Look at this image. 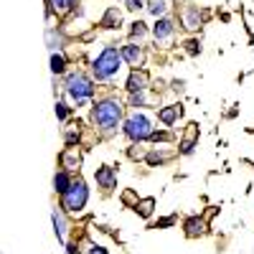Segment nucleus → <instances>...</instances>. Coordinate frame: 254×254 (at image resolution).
Returning <instances> with one entry per match:
<instances>
[{
	"instance_id": "obj_1",
	"label": "nucleus",
	"mask_w": 254,
	"mask_h": 254,
	"mask_svg": "<svg viewBox=\"0 0 254 254\" xmlns=\"http://www.w3.org/2000/svg\"><path fill=\"white\" fill-rule=\"evenodd\" d=\"M122 120V104L117 99H102L94 104L92 110V122L97 125V130L102 132H115L117 125Z\"/></svg>"
},
{
	"instance_id": "obj_2",
	"label": "nucleus",
	"mask_w": 254,
	"mask_h": 254,
	"mask_svg": "<svg viewBox=\"0 0 254 254\" xmlns=\"http://www.w3.org/2000/svg\"><path fill=\"white\" fill-rule=\"evenodd\" d=\"M122 61H125V59H122V51H117L115 46H104L102 54L94 59L92 71H94V76H97L99 81H107V79H112V76L120 71Z\"/></svg>"
},
{
	"instance_id": "obj_3",
	"label": "nucleus",
	"mask_w": 254,
	"mask_h": 254,
	"mask_svg": "<svg viewBox=\"0 0 254 254\" xmlns=\"http://www.w3.org/2000/svg\"><path fill=\"white\" fill-rule=\"evenodd\" d=\"M122 132L130 137L132 142L150 140L153 137V122H150V117H147V115L135 112V115H130V117L122 122Z\"/></svg>"
},
{
	"instance_id": "obj_4",
	"label": "nucleus",
	"mask_w": 254,
	"mask_h": 254,
	"mask_svg": "<svg viewBox=\"0 0 254 254\" xmlns=\"http://www.w3.org/2000/svg\"><path fill=\"white\" fill-rule=\"evenodd\" d=\"M64 89H66V94L71 99H76V104H84V99H89L94 94V84L87 74L81 71H74L66 76V84H64Z\"/></svg>"
},
{
	"instance_id": "obj_5",
	"label": "nucleus",
	"mask_w": 254,
	"mask_h": 254,
	"mask_svg": "<svg viewBox=\"0 0 254 254\" xmlns=\"http://www.w3.org/2000/svg\"><path fill=\"white\" fill-rule=\"evenodd\" d=\"M87 201H89V188H87V183H84L81 178H76L71 183V188L61 196V206L66 211H71V214H79V211L87 206Z\"/></svg>"
},
{
	"instance_id": "obj_6",
	"label": "nucleus",
	"mask_w": 254,
	"mask_h": 254,
	"mask_svg": "<svg viewBox=\"0 0 254 254\" xmlns=\"http://www.w3.org/2000/svg\"><path fill=\"white\" fill-rule=\"evenodd\" d=\"M147 84H150V76H147L145 69H132L130 76H127V92L135 94V92H145Z\"/></svg>"
},
{
	"instance_id": "obj_7",
	"label": "nucleus",
	"mask_w": 254,
	"mask_h": 254,
	"mask_svg": "<svg viewBox=\"0 0 254 254\" xmlns=\"http://www.w3.org/2000/svg\"><path fill=\"white\" fill-rule=\"evenodd\" d=\"M181 23H183V28H188V31H196V28H201V23H203V15L198 13V8L186 5V8L181 10Z\"/></svg>"
},
{
	"instance_id": "obj_8",
	"label": "nucleus",
	"mask_w": 254,
	"mask_h": 254,
	"mask_svg": "<svg viewBox=\"0 0 254 254\" xmlns=\"http://www.w3.org/2000/svg\"><path fill=\"white\" fill-rule=\"evenodd\" d=\"M122 59L130 64V66L140 69L142 61H145V51H142L140 46H135V44H127V46H122Z\"/></svg>"
},
{
	"instance_id": "obj_9",
	"label": "nucleus",
	"mask_w": 254,
	"mask_h": 254,
	"mask_svg": "<svg viewBox=\"0 0 254 254\" xmlns=\"http://www.w3.org/2000/svg\"><path fill=\"white\" fill-rule=\"evenodd\" d=\"M94 178H97V183H99L104 190H110V188H115V186H117V176H115V171H112L110 165H102V168H97Z\"/></svg>"
},
{
	"instance_id": "obj_10",
	"label": "nucleus",
	"mask_w": 254,
	"mask_h": 254,
	"mask_svg": "<svg viewBox=\"0 0 254 254\" xmlns=\"http://www.w3.org/2000/svg\"><path fill=\"white\" fill-rule=\"evenodd\" d=\"M173 31H176V23L171 18H158V23L153 28V36H155V41H168L173 36Z\"/></svg>"
},
{
	"instance_id": "obj_11",
	"label": "nucleus",
	"mask_w": 254,
	"mask_h": 254,
	"mask_svg": "<svg viewBox=\"0 0 254 254\" xmlns=\"http://www.w3.org/2000/svg\"><path fill=\"white\" fill-rule=\"evenodd\" d=\"M79 163H81L79 150H76V147H66V150H64V155H61V165H64V171H76Z\"/></svg>"
},
{
	"instance_id": "obj_12",
	"label": "nucleus",
	"mask_w": 254,
	"mask_h": 254,
	"mask_svg": "<svg viewBox=\"0 0 254 254\" xmlns=\"http://www.w3.org/2000/svg\"><path fill=\"white\" fill-rule=\"evenodd\" d=\"M71 183H74V181L69 178V171H59V173L54 176V188H56V193H61V196L71 188Z\"/></svg>"
},
{
	"instance_id": "obj_13",
	"label": "nucleus",
	"mask_w": 254,
	"mask_h": 254,
	"mask_svg": "<svg viewBox=\"0 0 254 254\" xmlns=\"http://www.w3.org/2000/svg\"><path fill=\"white\" fill-rule=\"evenodd\" d=\"M183 226H186V234L188 237H198V234H203V231H206V221L203 219H196V216L188 219Z\"/></svg>"
},
{
	"instance_id": "obj_14",
	"label": "nucleus",
	"mask_w": 254,
	"mask_h": 254,
	"mask_svg": "<svg viewBox=\"0 0 254 254\" xmlns=\"http://www.w3.org/2000/svg\"><path fill=\"white\" fill-rule=\"evenodd\" d=\"M178 115H181V107H178V104H173V107H163V110L158 112V120H160L163 125H173V122L178 120Z\"/></svg>"
},
{
	"instance_id": "obj_15",
	"label": "nucleus",
	"mask_w": 254,
	"mask_h": 254,
	"mask_svg": "<svg viewBox=\"0 0 254 254\" xmlns=\"http://www.w3.org/2000/svg\"><path fill=\"white\" fill-rule=\"evenodd\" d=\"M74 3H76V0H46V5H49V13H51V10H56L59 15L69 13V10L74 8Z\"/></svg>"
},
{
	"instance_id": "obj_16",
	"label": "nucleus",
	"mask_w": 254,
	"mask_h": 254,
	"mask_svg": "<svg viewBox=\"0 0 254 254\" xmlns=\"http://www.w3.org/2000/svg\"><path fill=\"white\" fill-rule=\"evenodd\" d=\"M168 0H147V10H150L155 18H165V13H168Z\"/></svg>"
},
{
	"instance_id": "obj_17",
	"label": "nucleus",
	"mask_w": 254,
	"mask_h": 254,
	"mask_svg": "<svg viewBox=\"0 0 254 254\" xmlns=\"http://www.w3.org/2000/svg\"><path fill=\"white\" fill-rule=\"evenodd\" d=\"M120 13H117V8H110L107 13H104V18H102V26L104 28H117L120 26Z\"/></svg>"
},
{
	"instance_id": "obj_18",
	"label": "nucleus",
	"mask_w": 254,
	"mask_h": 254,
	"mask_svg": "<svg viewBox=\"0 0 254 254\" xmlns=\"http://www.w3.org/2000/svg\"><path fill=\"white\" fill-rule=\"evenodd\" d=\"M153 208H155V198H142V201H137V206H135V211L142 216V219H147L153 214Z\"/></svg>"
},
{
	"instance_id": "obj_19",
	"label": "nucleus",
	"mask_w": 254,
	"mask_h": 254,
	"mask_svg": "<svg viewBox=\"0 0 254 254\" xmlns=\"http://www.w3.org/2000/svg\"><path fill=\"white\" fill-rule=\"evenodd\" d=\"M54 226H56V237L64 242V239H66V221H64L61 211H54Z\"/></svg>"
},
{
	"instance_id": "obj_20",
	"label": "nucleus",
	"mask_w": 254,
	"mask_h": 254,
	"mask_svg": "<svg viewBox=\"0 0 254 254\" xmlns=\"http://www.w3.org/2000/svg\"><path fill=\"white\" fill-rule=\"evenodd\" d=\"M51 71L54 74H64V71H66V61H64L61 54H54L51 56Z\"/></svg>"
},
{
	"instance_id": "obj_21",
	"label": "nucleus",
	"mask_w": 254,
	"mask_h": 254,
	"mask_svg": "<svg viewBox=\"0 0 254 254\" xmlns=\"http://www.w3.org/2000/svg\"><path fill=\"white\" fill-rule=\"evenodd\" d=\"M147 36V26L142 23V20H135V23H132V28H130V38H145Z\"/></svg>"
},
{
	"instance_id": "obj_22",
	"label": "nucleus",
	"mask_w": 254,
	"mask_h": 254,
	"mask_svg": "<svg viewBox=\"0 0 254 254\" xmlns=\"http://www.w3.org/2000/svg\"><path fill=\"white\" fill-rule=\"evenodd\" d=\"M145 160L150 163V165H158V163H165L168 160V153H150V155H145Z\"/></svg>"
},
{
	"instance_id": "obj_23",
	"label": "nucleus",
	"mask_w": 254,
	"mask_h": 254,
	"mask_svg": "<svg viewBox=\"0 0 254 254\" xmlns=\"http://www.w3.org/2000/svg\"><path fill=\"white\" fill-rule=\"evenodd\" d=\"M183 46H186V51H188L190 56H196V54L201 51V44H198V41H196V38H188V41H186V44H183Z\"/></svg>"
},
{
	"instance_id": "obj_24",
	"label": "nucleus",
	"mask_w": 254,
	"mask_h": 254,
	"mask_svg": "<svg viewBox=\"0 0 254 254\" xmlns=\"http://www.w3.org/2000/svg\"><path fill=\"white\" fill-rule=\"evenodd\" d=\"M130 104H132V107H142V104H145V92L130 94Z\"/></svg>"
},
{
	"instance_id": "obj_25",
	"label": "nucleus",
	"mask_w": 254,
	"mask_h": 254,
	"mask_svg": "<svg viewBox=\"0 0 254 254\" xmlns=\"http://www.w3.org/2000/svg\"><path fill=\"white\" fill-rule=\"evenodd\" d=\"M56 117H59V120H66V117H69V107H66L64 102H56Z\"/></svg>"
},
{
	"instance_id": "obj_26",
	"label": "nucleus",
	"mask_w": 254,
	"mask_h": 254,
	"mask_svg": "<svg viewBox=\"0 0 254 254\" xmlns=\"http://www.w3.org/2000/svg\"><path fill=\"white\" fill-rule=\"evenodd\" d=\"M122 201H125V203H135V206H137V198H135L132 190H125V193H122Z\"/></svg>"
},
{
	"instance_id": "obj_27",
	"label": "nucleus",
	"mask_w": 254,
	"mask_h": 254,
	"mask_svg": "<svg viewBox=\"0 0 254 254\" xmlns=\"http://www.w3.org/2000/svg\"><path fill=\"white\" fill-rule=\"evenodd\" d=\"M127 8H130V10H140L142 8V0H127Z\"/></svg>"
},
{
	"instance_id": "obj_28",
	"label": "nucleus",
	"mask_w": 254,
	"mask_h": 254,
	"mask_svg": "<svg viewBox=\"0 0 254 254\" xmlns=\"http://www.w3.org/2000/svg\"><path fill=\"white\" fill-rule=\"evenodd\" d=\"M89 254H107V249H104V247H89Z\"/></svg>"
},
{
	"instance_id": "obj_29",
	"label": "nucleus",
	"mask_w": 254,
	"mask_h": 254,
	"mask_svg": "<svg viewBox=\"0 0 254 254\" xmlns=\"http://www.w3.org/2000/svg\"><path fill=\"white\" fill-rule=\"evenodd\" d=\"M66 252H69V254H79V247H76V244H66Z\"/></svg>"
},
{
	"instance_id": "obj_30",
	"label": "nucleus",
	"mask_w": 254,
	"mask_h": 254,
	"mask_svg": "<svg viewBox=\"0 0 254 254\" xmlns=\"http://www.w3.org/2000/svg\"><path fill=\"white\" fill-rule=\"evenodd\" d=\"M173 224V216H168V219H163V221H158V226H171Z\"/></svg>"
}]
</instances>
